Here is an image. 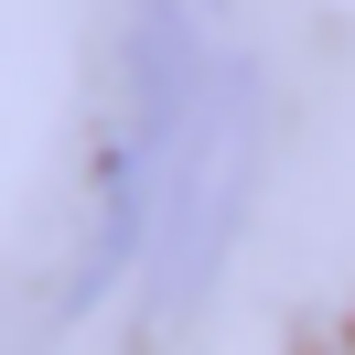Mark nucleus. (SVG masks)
I'll return each mask as SVG.
<instances>
[{"mask_svg": "<svg viewBox=\"0 0 355 355\" xmlns=\"http://www.w3.org/2000/svg\"><path fill=\"white\" fill-rule=\"evenodd\" d=\"M237 173H248V119H237V87L216 76V97H205V119H194V151H183V173H173V216H162V291L205 280L226 216H237Z\"/></svg>", "mask_w": 355, "mask_h": 355, "instance_id": "nucleus-1", "label": "nucleus"}]
</instances>
